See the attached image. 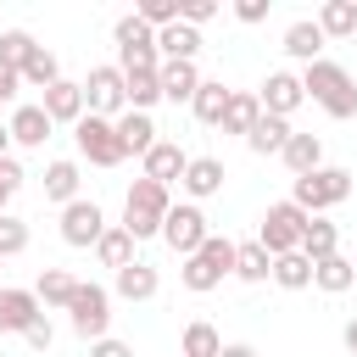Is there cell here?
Returning <instances> with one entry per match:
<instances>
[{"instance_id":"cell-42","label":"cell","mask_w":357,"mask_h":357,"mask_svg":"<svg viewBox=\"0 0 357 357\" xmlns=\"http://www.w3.org/2000/svg\"><path fill=\"white\" fill-rule=\"evenodd\" d=\"M212 17H218L212 0H184V6H178V22H190V28H201V22H212Z\"/></svg>"},{"instance_id":"cell-36","label":"cell","mask_w":357,"mask_h":357,"mask_svg":"<svg viewBox=\"0 0 357 357\" xmlns=\"http://www.w3.org/2000/svg\"><path fill=\"white\" fill-rule=\"evenodd\" d=\"M273 284H279V290H307V284H312V262H307L301 251L273 257Z\"/></svg>"},{"instance_id":"cell-2","label":"cell","mask_w":357,"mask_h":357,"mask_svg":"<svg viewBox=\"0 0 357 357\" xmlns=\"http://www.w3.org/2000/svg\"><path fill=\"white\" fill-rule=\"evenodd\" d=\"M167 212H173L167 184H156V178H145V173H139V178L128 184V195H123V229H128L134 240H151V234H162Z\"/></svg>"},{"instance_id":"cell-49","label":"cell","mask_w":357,"mask_h":357,"mask_svg":"<svg viewBox=\"0 0 357 357\" xmlns=\"http://www.w3.org/2000/svg\"><path fill=\"white\" fill-rule=\"evenodd\" d=\"M11 151V123H0V156Z\"/></svg>"},{"instance_id":"cell-51","label":"cell","mask_w":357,"mask_h":357,"mask_svg":"<svg viewBox=\"0 0 357 357\" xmlns=\"http://www.w3.org/2000/svg\"><path fill=\"white\" fill-rule=\"evenodd\" d=\"M351 268H357V257H351Z\"/></svg>"},{"instance_id":"cell-45","label":"cell","mask_w":357,"mask_h":357,"mask_svg":"<svg viewBox=\"0 0 357 357\" xmlns=\"http://www.w3.org/2000/svg\"><path fill=\"white\" fill-rule=\"evenodd\" d=\"M89 357H134V351H128L123 340H112V335H106V340H95V346H89Z\"/></svg>"},{"instance_id":"cell-24","label":"cell","mask_w":357,"mask_h":357,"mask_svg":"<svg viewBox=\"0 0 357 357\" xmlns=\"http://www.w3.org/2000/svg\"><path fill=\"white\" fill-rule=\"evenodd\" d=\"M156 290H162V273H156L151 262H128V268L117 273V296H123V301H151Z\"/></svg>"},{"instance_id":"cell-4","label":"cell","mask_w":357,"mask_h":357,"mask_svg":"<svg viewBox=\"0 0 357 357\" xmlns=\"http://www.w3.org/2000/svg\"><path fill=\"white\" fill-rule=\"evenodd\" d=\"M307 223H312V218H307L296 201H273V206L262 212V223H257V245H262L268 257H290V251H301Z\"/></svg>"},{"instance_id":"cell-20","label":"cell","mask_w":357,"mask_h":357,"mask_svg":"<svg viewBox=\"0 0 357 357\" xmlns=\"http://www.w3.org/2000/svg\"><path fill=\"white\" fill-rule=\"evenodd\" d=\"M50 117H45V106H17L11 112V145H45L50 139Z\"/></svg>"},{"instance_id":"cell-28","label":"cell","mask_w":357,"mask_h":357,"mask_svg":"<svg viewBox=\"0 0 357 357\" xmlns=\"http://www.w3.org/2000/svg\"><path fill=\"white\" fill-rule=\"evenodd\" d=\"M45 201H56V206H73L78 201V162H50L45 167Z\"/></svg>"},{"instance_id":"cell-47","label":"cell","mask_w":357,"mask_h":357,"mask_svg":"<svg viewBox=\"0 0 357 357\" xmlns=\"http://www.w3.org/2000/svg\"><path fill=\"white\" fill-rule=\"evenodd\" d=\"M17 84H22V78H17V73H6V67H0V100H11V95H17Z\"/></svg>"},{"instance_id":"cell-25","label":"cell","mask_w":357,"mask_h":357,"mask_svg":"<svg viewBox=\"0 0 357 357\" xmlns=\"http://www.w3.org/2000/svg\"><path fill=\"white\" fill-rule=\"evenodd\" d=\"M78 284H84V279H73L67 268H45L39 284H33V296H39V307H73Z\"/></svg>"},{"instance_id":"cell-8","label":"cell","mask_w":357,"mask_h":357,"mask_svg":"<svg viewBox=\"0 0 357 357\" xmlns=\"http://www.w3.org/2000/svg\"><path fill=\"white\" fill-rule=\"evenodd\" d=\"M67 312H73V335H84L95 346V340H106V324H112V290L106 284H78Z\"/></svg>"},{"instance_id":"cell-40","label":"cell","mask_w":357,"mask_h":357,"mask_svg":"<svg viewBox=\"0 0 357 357\" xmlns=\"http://www.w3.org/2000/svg\"><path fill=\"white\" fill-rule=\"evenodd\" d=\"M17 251H28V223L22 218H0V257H17Z\"/></svg>"},{"instance_id":"cell-9","label":"cell","mask_w":357,"mask_h":357,"mask_svg":"<svg viewBox=\"0 0 357 357\" xmlns=\"http://www.w3.org/2000/svg\"><path fill=\"white\" fill-rule=\"evenodd\" d=\"M206 234H212V229H206V212H201L195 201H178V206L167 212V223H162V240H167L178 257H195V251L206 245Z\"/></svg>"},{"instance_id":"cell-23","label":"cell","mask_w":357,"mask_h":357,"mask_svg":"<svg viewBox=\"0 0 357 357\" xmlns=\"http://www.w3.org/2000/svg\"><path fill=\"white\" fill-rule=\"evenodd\" d=\"M312 284L324 290V296H340V290H351L357 284V268H351V257H324V262H312Z\"/></svg>"},{"instance_id":"cell-30","label":"cell","mask_w":357,"mask_h":357,"mask_svg":"<svg viewBox=\"0 0 357 357\" xmlns=\"http://www.w3.org/2000/svg\"><path fill=\"white\" fill-rule=\"evenodd\" d=\"M290 134H296V128H290L284 117H268V112H262V123L251 128V139H245V145H251L257 156H279V151L290 145Z\"/></svg>"},{"instance_id":"cell-14","label":"cell","mask_w":357,"mask_h":357,"mask_svg":"<svg viewBox=\"0 0 357 357\" xmlns=\"http://www.w3.org/2000/svg\"><path fill=\"white\" fill-rule=\"evenodd\" d=\"M223 178H229V173H223V162H218V156H190V167H184V178H178V184H184V195H190V201H206V195H218V190H223Z\"/></svg>"},{"instance_id":"cell-46","label":"cell","mask_w":357,"mask_h":357,"mask_svg":"<svg viewBox=\"0 0 357 357\" xmlns=\"http://www.w3.org/2000/svg\"><path fill=\"white\" fill-rule=\"evenodd\" d=\"M218 357H257V346H245V340H229Z\"/></svg>"},{"instance_id":"cell-16","label":"cell","mask_w":357,"mask_h":357,"mask_svg":"<svg viewBox=\"0 0 357 357\" xmlns=\"http://www.w3.org/2000/svg\"><path fill=\"white\" fill-rule=\"evenodd\" d=\"M229 100H234V89L223 84V78H201V89H195V100H190V112L201 117V123H223V112H229Z\"/></svg>"},{"instance_id":"cell-7","label":"cell","mask_w":357,"mask_h":357,"mask_svg":"<svg viewBox=\"0 0 357 357\" xmlns=\"http://www.w3.org/2000/svg\"><path fill=\"white\" fill-rule=\"evenodd\" d=\"M84 100H89L95 117H112V123H117V117L128 112V78H123V67H89Z\"/></svg>"},{"instance_id":"cell-29","label":"cell","mask_w":357,"mask_h":357,"mask_svg":"<svg viewBox=\"0 0 357 357\" xmlns=\"http://www.w3.org/2000/svg\"><path fill=\"white\" fill-rule=\"evenodd\" d=\"M318 50H324V28L318 22H290L284 28V56H296V61H318Z\"/></svg>"},{"instance_id":"cell-48","label":"cell","mask_w":357,"mask_h":357,"mask_svg":"<svg viewBox=\"0 0 357 357\" xmlns=\"http://www.w3.org/2000/svg\"><path fill=\"white\" fill-rule=\"evenodd\" d=\"M340 340H346V351H351V357H357V318H351V324H346V329H340Z\"/></svg>"},{"instance_id":"cell-21","label":"cell","mask_w":357,"mask_h":357,"mask_svg":"<svg viewBox=\"0 0 357 357\" xmlns=\"http://www.w3.org/2000/svg\"><path fill=\"white\" fill-rule=\"evenodd\" d=\"M117 139H123L128 156H145V151L156 145V123H151V112H123V117H117Z\"/></svg>"},{"instance_id":"cell-6","label":"cell","mask_w":357,"mask_h":357,"mask_svg":"<svg viewBox=\"0 0 357 357\" xmlns=\"http://www.w3.org/2000/svg\"><path fill=\"white\" fill-rule=\"evenodd\" d=\"M73 139H78V156H89V167H117L128 156L123 139H117V123L112 117H95V112H84V123L73 128Z\"/></svg>"},{"instance_id":"cell-38","label":"cell","mask_w":357,"mask_h":357,"mask_svg":"<svg viewBox=\"0 0 357 357\" xmlns=\"http://www.w3.org/2000/svg\"><path fill=\"white\" fill-rule=\"evenodd\" d=\"M112 39H117V50H145V45H156V28H151V22H139V17L128 11V17H117V22H112Z\"/></svg>"},{"instance_id":"cell-18","label":"cell","mask_w":357,"mask_h":357,"mask_svg":"<svg viewBox=\"0 0 357 357\" xmlns=\"http://www.w3.org/2000/svg\"><path fill=\"white\" fill-rule=\"evenodd\" d=\"M195 89H201V73H195V61H162V100H195Z\"/></svg>"},{"instance_id":"cell-32","label":"cell","mask_w":357,"mask_h":357,"mask_svg":"<svg viewBox=\"0 0 357 357\" xmlns=\"http://www.w3.org/2000/svg\"><path fill=\"white\" fill-rule=\"evenodd\" d=\"M234 279H245V284H262V279H273V257H268L257 240H245V245L234 251Z\"/></svg>"},{"instance_id":"cell-19","label":"cell","mask_w":357,"mask_h":357,"mask_svg":"<svg viewBox=\"0 0 357 357\" xmlns=\"http://www.w3.org/2000/svg\"><path fill=\"white\" fill-rule=\"evenodd\" d=\"M257 123H262V100H257L251 89H234V100H229V112H223V123H218V128H223V134H245V139H251V128H257Z\"/></svg>"},{"instance_id":"cell-50","label":"cell","mask_w":357,"mask_h":357,"mask_svg":"<svg viewBox=\"0 0 357 357\" xmlns=\"http://www.w3.org/2000/svg\"><path fill=\"white\" fill-rule=\"evenodd\" d=\"M0 268H6V257H0Z\"/></svg>"},{"instance_id":"cell-13","label":"cell","mask_w":357,"mask_h":357,"mask_svg":"<svg viewBox=\"0 0 357 357\" xmlns=\"http://www.w3.org/2000/svg\"><path fill=\"white\" fill-rule=\"evenodd\" d=\"M39 106H45V117L50 123H84V112H89V100H84V84H73V78H61V84H50L45 95H39Z\"/></svg>"},{"instance_id":"cell-41","label":"cell","mask_w":357,"mask_h":357,"mask_svg":"<svg viewBox=\"0 0 357 357\" xmlns=\"http://www.w3.org/2000/svg\"><path fill=\"white\" fill-rule=\"evenodd\" d=\"M17 190H22V167H17V156H0V218H6V206H11Z\"/></svg>"},{"instance_id":"cell-3","label":"cell","mask_w":357,"mask_h":357,"mask_svg":"<svg viewBox=\"0 0 357 357\" xmlns=\"http://www.w3.org/2000/svg\"><path fill=\"white\" fill-rule=\"evenodd\" d=\"M234 240L229 234H206V245L195 251V257H184V268H178V279H184V290H195V296H206V290H218L229 273H234Z\"/></svg>"},{"instance_id":"cell-15","label":"cell","mask_w":357,"mask_h":357,"mask_svg":"<svg viewBox=\"0 0 357 357\" xmlns=\"http://www.w3.org/2000/svg\"><path fill=\"white\" fill-rule=\"evenodd\" d=\"M139 162H145V178H156V184H173V178H184V167H190V156H184L173 139H156Z\"/></svg>"},{"instance_id":"cell-5","label":"cell","mask_w":357,"mask_h":357,"mask_svg":"<svg viewBox=\"0 0 357 357\" xmlns=\"http://www.w3.org/2000/svg\"><path fill=\"white\" fill-rule=\"evenodd\" d=\"M351 195V173L346 167H318V173H307V178H296V206L307 212V218H324L329 206H340Z\"/></svg>"},{"instance_id":"cell-22","label":"cell","mask_w":357,"mask_h":357,"mask_svg":"<svg viewBox=\"0 0 357 357\" xmlns=\"http://www.w3.org/2000/svg\"><path fill=\"white\" fill-rule=\"evenodd\" d=\"M134 245H139V240H134V234H128L123 223H112V229L100 234V245H95V257H100V268H117V273H123L128 262H139V257H134Z\"/></svg>"},{"instance_id":"cell-17","label":"cell","mask_w":357,"mask_h":357,"mask_svg":"<svg viewBox=\"0 0 357 357\" xmlns=\"http://www.w3.org/2000/svg\"><path fill=\"white\" fill-rule=\"evenodd\" d=\"M279 156H284V167H290L296 178H307V173L324 167V139H318V134H290V145H284Z\"/></svg>"},{"instance_id":"cell-52","label":"cell","mask_w":357,"mask_h":357,"mask_svg":"<svg viewBox=\"0 0 357 357\" xmlns=\"http://www.w3.org/2000/svg\"><path fill=\"white\" fill-rule=\"evenodd\" d=\"M351 39H357V33H351Z\"/></svg>"},{"instance_id":"cell-43","label":"cell","mask_w":357,"mask_h":357,"mask_svg":"<svg viewBox=\"0 0 357 357\" xmlns=\"http://www.w3.org/2000/svg\"><path fill=\"white\" fill-rule=\"evenodd\" d=\"M268 6H273V0H234V17H240V22H262Z\"/></svg>"},{"instance_id":"cell-35","label":"cell","mask_w":357,"mask_h":357,"mask_svg":"<svg viewBox=\"0 0 357 357\" xmlns=\"http://www.w3.org/2000/svg\"><path fill=\"white\" fill-rule=\"evenodd\" d=\"M128 78V112H151L162 100V67L156 73H123Z\"/></svg>"},{"instance_id":"cell-33","label":"cell","mask_w":357,"mask_h":357,"mask_svg":"<svg viewBox=\"0 0 357 357\" xmlns=\"http://www.w3.org/2000/svg\"><path fill=\"white\" fill-rule=\"evenodd\" d=\"M22 84H33L39 95H45L50 84H61V61H56V50L33 45V56H28V67H22Z\"/></svg>"},{"instance_id":"cell-26","label":"cell","mask_w":357,"mask_h":357,"mask_svg":"<svg viewBox=\"0 0 357 357\" xmlns=\"http://www.w3.org/2000/svg\"><path fill=\"white\" fill-rule=\"evenodd\" d=\"M312 22L324 28V39H351L357 33V0H324Z\"/></svg>"},{"instance_id":"cell-12","label":"cell","mask_w":357,"mask_h":357,"mask_svg":"<svg viewBox=\"0 0 357 357\" xmlns=\"http://www.w3.org/2000/svg\"><path fill=\"white\" fill-rule=\"evenodd\" d=\"M39 296L33 290H17V284H0V335H28V324H39Z\"/></svg>"},{"instance_id":"cell-1","label":"cell","mask_w":357,"mask_h":357,"mask_svg":"<svg viewBox=\"0 0 357 357\" xmlns=\"http://www.w3.org/2000/svg\"><path fill=\"white\" fill-rule=\"evenodd\" d=\"M301 89H307V100H318L329 117H357V84H351V73L340 67V61H312L307 73H301Z\"/></svg>"},{"instance_id":"cell-10","label":"cell","mask_w":357,"mask_h":357,"mask_svg":"<svg viewBox=\"0 0 357 357\" xmlns=\"http://www.w3.org/2000/svg\"><path fill=\"white\" fill-rule=\"evenodd\" d=\"M100 234H106V212H100L95 201L78 195L73 206H61V240H67V245H78V251H84V245H100Z\"/></svg>"},{"instance_id":"cell-44","label":"cell","mask_w":357,"mask_h":357,"mask_svg":"<svg viewBox=\"0 0 357 357\" xmlns=\"http://www.w3.org/2000/svg\"><path fill=\"white\" fill-rule=\"evenodd\" d=\"M22 340H28L33 351H50V340H56V329H50V324L39 318V324H28V335H22Z\"/></svg>"},{"instance_id":"cell-27","label":"cell","mask_w":357,"mask_h":357,"mask_svg":"<svg viewBox=\"0 0 357 357\" xmlns=\"http://www.w3.org/2000/svg\"><path fill=\"white\" fill-rule=\"evenodd\" d=\"M156 50H162V61H195L201 33H195L190 22H173V28H162V33H156Z\"/></svg>"},{"instance_id":"cell-11","label":"cell","mask_w":357,"mask_h":357,"mask_svg":"<svg viewBox=\"0 0 357 357\" xmlns=\"http://www.w3.org/2000/svg\"><path fill=\"white\" fill-rule=\"evenodd\" d=\"M257 100H262V112L268 117H284L290 123V112L307 100V89H301V78L296 73H284V67H273L268 78H262V89H257Z\"/></svg>"},{"instance_id":"cell-37","label":"cell","mask_w":357,"mask_h":357,"mask_svg":"<svg viewBox=\"0 0 357 357\" xmlns=\"http://www.w3.org/2000/svg\"><path fill=\"white\" fill-rule=\"evenodd\" d=\"M28 56H33V33H22V28H6V33H0V67L22 78Z\"/></svg>"},{"instance_id":"cell-39","label":"cell","mask_w":357,"mask_h":357,"mask_svg":"<svg viewBox=\"0 0 357 357\" xmlns=\"http://www.w3.org/2000/svg\"><path fill=\"white\" fill-rule=\"evenodd\" d=\"M134 17H139V22H151V28L162 33V28H173V22H178V0H139V6H134Z\"/></svg>"},{"instance_id":"cell-34","label":"cell","mask_w":357,"mask_h":357,"mask_svg":"<svg viewBox=\"0 0 357 357\" xmlns=\"http://www.w3.org/2000/svg\"><path fill=\"white\" fill-rule=\"evenodd\" d=\"M223 351V335L206 324V318H195L190 329H184V340H178V357H218Z\"/></svg>"},{"instance_id":"cell-31","label":"cell","mask_w":357,"mask_h":357,"mask_svg":"<svg viewBox=\"0 0 357 357\" xmlns=\"http://www.w3.org/2000/svg\"><path fill=\"white\" fill-rule=\"evenodd\" d=\"M335 251H340V229H335L329 218H312L307 234H301V257H307V262H324V257H335Z\"/></svg>"}]
</instances>
